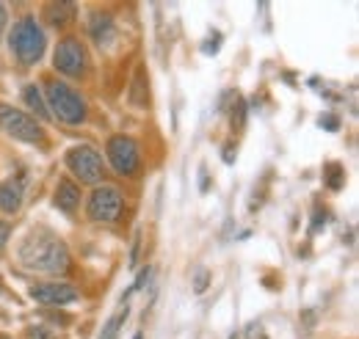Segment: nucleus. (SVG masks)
Here are the masks:
<instances>
[{
	"instance_id": "1",
	"label": "nucleus",
	"mask_w": 359,
	"mask_h": 339,
	"mask_svg": "<svg viewBox=\"0 0 359 339\" xmlns=\"http://www.w3.org/2000/svg\"><path fill=\"white\" fill-rule=\"evenodd\" d=\"M17 259L25 270L61 276L69 270V249L50 229H34L17 249Z\"/></svg>"
},
{
	"instance_id": "2",
	"label": "nucleus",
	"mask_w": 359,
	"mask_h": 339,
	"mask_svg": "<svg viewBox=\"0 0 359 339\" xmlns=\"http://www.w3.org/2000/svg\"><path fill=\"white\" fill-rule=\"evenodd\" d=\"M45 105L53 119H58L64 125H83L86 122L89 108H86V99L75 88H69L61 81H45Z\"/></svg>"
},
{
	"instance_id": "3",
	"label": "nucleus",
	"mask_w": 359,
	"mask_h": 339,
	"mask_svg": "<svg viewBox=\"0 0 359 339\" xmlns=\"http://www.w3.org/2000/svg\"><path fill=\"white\" fill-rule=\"evenodd\" d=\"M8 47H11V53L17 55V61L25 64V67L36 64V61L45 55L47 39H45L42 25L36 22V17L25 14V17H20V20L14 22V28L8 31Z\"/></svg>"
},
{
	"instance_id": "4",
	"label": "nucleus",
	"mask_w": 359,
	"mask_h": 339,
	"mask_svg": "<svg viewBox=\"0 0 359 339\" xmlns=\"http://www.w3.org/2000/svg\"><path fill=\"white\" fill-rule=\"evenodd\" d=\"M67 169L72 171L75 179H81V185H100L102 182V174H105V166H102V155L89 146V144H75L69 152H67Z\"/></svg>"
},
{
	"instance_id": "5",
	"label": "nucleus",
	"mask_w": 359,
	"mask_h": 339,
	"mask_svg": "<svg viewBox=\"0 0 359 339\" xmlns=\"http://www.w3.org/2000/svg\"><path fill=\"white\" fill-rule=\"evenodd\" d=\"M0 130L17 141H25V144H45L42 125L31 113H25L14 105H6V102H0Z\"/></svg>"
},
{
	"instance_id": "6",
	"label": "nucleus",
	"mask_w": 359,
	"mask_h": 339,
	"mask_svg": "<svg viewBox=\"0 0 359 339\" xmlns=\"http://www.w3.org/2000/svg\"><path fill=\"white\" fill-rule=\"evenodd\" d=\"M125 210V199L122 191L114 185H97L89 196V218L94 223H116L119 215Z\"/></svg>"
},
{
	"instance_id": "7",
	"label": "nucleus",
	"mask_w": 359,
	"mask_h": 339,
	"mask_svg": "<svg viewBox=\"0 0 359 339\" xmlns=\"http://www.w3.org/2000/svg\"><path fill=\"white\" fill-rule=\"evenodd\" d=\"M53 67L67 78H83L89 69V55L83 42L78 36H64L53 53Z\"/></svg>"
},
{
	"instance_id": "8",
	"label": "nucleus",
	"mask_w": 359,
	"mask_h": 339,
	"mask_svg": "<svg viewBox=\"0 0 359 339\" xmlns=\"http://www.w3.org/2000/svg\"><path fill=\"white\" fill-rule=\"evenodd\" d=\"M105 155L111 169L116 171L119 177H133L138 166H141V152L130 135H111L105 144Z\"/></svg>"
},
{
	"instance_id": "9",
	"label": "nucleus",
	"mask_w": 359,
	"mask_h": 339,
	"mask_svg": "<svg viewBox=\"0 0 359 339\" xmlns=\"http://www.w3.org/2000/svg\"><path fill=\"white\" fill-rule=\"evenodd\" d=\"M31 298L42 306H67V303L78 300V290L64 282H47V284L31 287Z\"/></svg>"
},
{
	"instance_id": "10",
	"label": "nucleus",
	"mask_w": 359,
	"mask_h": 339,
	"mask_svg": "<svg viewBox=\"0 0 359 339\" xmlns=\"http://www.w3.org/2000/svg\"><path fill=\"white\" fill-rule=\"evenodd\" d=\"M22 199H25V179L20 174L0 182V210L6 215H17L22 207Z\"/></svg>"
},
{
	"instance_id": "11",
	"label": "nucleus",
	"mask_w": 359,
	"mask_h": 339,
	"mask_svg": "<svg viewBox=\"0 0 359 339\" xmlns=\"http://www.w3.org/2000/svg\"><path fill=\"white\" fill-rule=\"evenodd\" d=\"M53 205L61 212H67V215L78 212V207H81V188H78V182H72L69 177H61L58 185H55Z\"/></svg>"
},
{
	"instance_id": "12",
	"label": "nucleus",
	"mask_w": 359,
	"mask_h": 339,
	"mask_svg": "<svg viewBox=\"0 0 359 339\" xmlns=\"http://www.w3.org/2000/svg\"><path fill=\"white\" fill-rule=\"evenodd\" d=\"M89 36L94 39V44H100V47H108V44L114 42L116 31H114V17H111L108 11H97V14H91Z\"/></svg>"
},
{
	"instance_id": "13",
	"label": "nucleus",
	"mask_w": 359,
	"mask_h": 339,
	"mask_svg": "<svg viewBox=\"0 0 359 339\" xmlns=\"http://www.w3.org/2000/svg\"><path fill=\"white\" fill-rule=\"evenodd\" d=\"M75 11H78V6H75V3L58 0V3H47L45 17H47V22H50V25H55V28H64L67 22H72Z\"/></svg>"
},
{
	"instance_id": "14",
	"label": "nucleus",
	"mask_w": 359,
	"mask_h": 339,
	"mask_svg": "<svg viewBox=\"0 0 359 339\" xmlns=\"http://www.w3.org/2000/svg\"><path fill=\"white\" fill-rule=\"evenodd\" d=\"M22 99H25V105H28L39 119H53L50 111H47V105H45V97H42V91H39V85L36 83H31L22 88Z\"/></svg>"
},
{
	"instance_id": "15",
	"label": "nucleus",
	"mask_w": 359,
	"mask_h": 339,
	"mask_svg": "<svg viewBox=\"0 0 359 339\" xmlns=\"http://www.w3.org/2000/svg\"><path fill=\"white\" fill-rule=\"evenodd\" d=\"M128 314H130V306H128V303H122V306H119V309L111 314V320L102 326V334H100V339H119V331H122V326H125Z\"/></svg>"
},
{
	"instance_id": "16",
	"label": "nucleus",
	"mask_w": 359,
	"mask_h": 339,
	"mask_svg": "<svg viewBox=\"0 0 359 339\" xmlns=\"http://www.w3.org/2000/svg\"><path fill=\"white\" fill-rule=\"evenodd\" d=\"M229 125L235 132H241V130L246 127V102L235 94V102H232V108H229Z\"/></svg>"
},
{
	"instance_id": "17",
	"label": "nucleus",
	"mask_w": 359,
	"mask_h": 339,
	"mask_svg": "<svg viewBox=\"0 0 359 339\" xmlns=\"http://www.w3.org/2000/svg\"><path fill=\"white\" fill-rule=\"evenodd\" d=\"M323 182L332 188V191H340L343 188V182H346V171L340 163H329L326 171H323Z\"/></svg>"
},
{
	"instance_id": "18",
	"label": "nucleus",
	"mask_w": 359,
	"mask_h": 339,
	"mask_svg": "<svg viewBox=\"0 0 359 339\" xmlns=\"http://www.w3.org/2000/svg\"><path fill=\"white\" fill-rule=\"evenodd\" d=\"M208 284H210V270H196V276H194V293L196 296H202L205 290H208Z\"/></svg>"
},
{
	"instance_id": "19",
	"label": "nucleus",
	"mask_w": 359,
	"mask_h": 339,
	"mask_svg": "<svg viewBox=\"0 0 359 339\" xmlns=\"http://www.w3.org/2000/svg\"><path fill=\"white\" fill-rule=\"evenodd\" d=\"M208 39H210V42H205V44H202V50H205L208 55H213V53H219V47H222V34H219V31H213V34H210Z\"/></svg>"
},
{
	"instance_id": "20",
	"label": "nucleus",
	"mask_w": 359,
	"mask_h": 339,
	"mask_svg": "<svg viewBox=\"0 0 359 339\" xmlns=\"http://www.w3.org/2000/svg\"><path fill=\"white\" fill-rule=\"evenodd\" d=\"M318 125L320 127H326L329 132H334V130L340 127V119L334 116V113H320V119H318Z\"/></svg>"
},
{
	"instance_id": "21",
	"label": "nucleus",
	"mask_w": 359,
	"mask_h": 339,
	"mask_svg": "<svg viewBox=\"0 0 359 339\" xmlns=\"http://www.w3.org/2000/svg\"><path fill=\"white\" fill-rule=\"evenodd\" d=\"M246 339H269L266 337L263 323H249V326H246Z\"/></svg>"
},
{
	"instance_id": "22",
	"label": "nucleus",
	"mask_w": 359,
	"mask_h": 339,
	"mask_svg": "<svg viewBox=\"0 0 359 339\" xmlns=\"http://www.w3.org/2000/svg\"><path fill=\"white\" fill-rule=\"evenodd\" d=\"M152 273H155V268H144V270L138 273V279H135L133 290H144V287L149 284V279H152Z\"/></svg>"
},
{
	"instance_id": "23",
	"label": "nucleus",
	"mask_w": 359,
	"mask_h": 339,
	"mask_svg": "<svg viewBox=\"0 0 359 339\" xmlns=\"http://www.w3.org/2000/svg\"><path fill=\"white\" fill-rule=\"evenodd\" d=\"M25 339H53V334L42 328V326H31L28 331H25Z\"/></svg>"
},
{
	"instance_id": "24",
	"label": "nucleus",
	"mask_w": 359,
	"mask_h": 339,
	"mask_svg": "<svg viewBox=\"0 0 359 339\" xmlns=\"http://www.w3.org/2000/svg\"><path fill=\"white\" fill-rule=\"evenodd\" d=\"M8 237H11V223H6V221H0V251L8 246Z\"/></svg>"
},
{
	"instance_id": "25",
	"label": "nucleus",
	"mask_w": 359,
	"mask_h": 339,
	"mask_svg": "<svg viewBox=\"0 0 359 339\" xmlns=\"http://www.w3.org/2000/svg\"><path fill=\"white\" fill-rule=\"evenodd\" d=\"M235 155H238V146H235L232 141H226L224 144V163H235Z\"/></svg>"
},
{
	"instance_id": "26",
	"label": "nucleus",
	"mask_w": 359,
	"mask_h": 339,
	"mask_svg": "<svg viewBox=\"0 0 359 339\" xmlns=\"http://www.w3.org/2000/svg\"><path fill=\"white\" fill-rule=\"evenodd\" d=\"M320 226H326V210H315V221H313V232H318Z\"/></svg>"
},
{
	"instance_id": "27",
	"label": "nucleus",
	"mask_w": 359,
	"mask_h": 339,
	"mask_svg": "<svg viewBox=\"0 0 359 339\" xmlns=\"http://www.w3.org/2000/svg\"><path fill=\"white\" fill-rule=\"evenodd\" d=\"M138 246H141V235H135V240H133V251H130V268H135V262H138Z\"/></svg>"
},
{
	"instance_id": "28",
	"label": "nucleus",
	"mask_w": 359,
	"mask_h": 339,
	"mask_svg": "<svg viewBox=\"0 0 359 339\" xmlns=\"http://www.w3.org/2000/svg\"><path fill=\"white\" fill-rule=\"evenodd\" d=\"M6 20H8V14H6V6L0 3V39H3V31H6Z\"/></svg>"
},
{
	"instance_id": "29",
	"label": "nucleus",
	"mask_w": 359,
	"mask_h": 339,
	"mask_svg": "<svg viewBox=\"0 0 359 339\" xmlns=\"http://www.w3.org/2000/svg\"><path fill=\"white\" fill-rule=\"evenodd\" d=\"M208 191V169H202V193Z\"/></svg>"
},
{
	"instance_id": "30",
	"label": "nucleus",
	"mask_w": 359,
	"mask_h": 339,
	"mask_svg": "<svg viewBox=\"0 0 359 339\" xmlns=\"http://www.w3.org/2000/svg\"><path fill=\"white\" fill-rule=\"evenodd\" d=\"M133 339H144V334H141V331H138V334H135V337Z\"/></svg>"
},
{
	"instance_id": "31",
	"label": "nucleus",
	"mask_w": 359,
	"mask_h": 339,
	"mask_svg": "<svg viewBox=\"0 0 359 339\" xmlns=\"http://www.w3.org/2000/svg\"><path fill=\"white\" fill-rule=\"evenodd\" d=\"M229 339H241V337H238V334H232V337H229Z\"/></svg>"
}]
</instances>
